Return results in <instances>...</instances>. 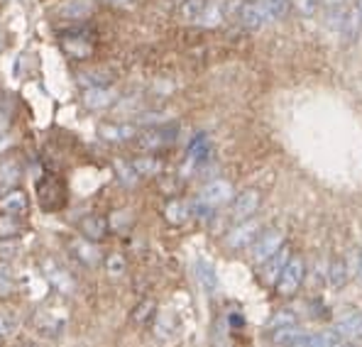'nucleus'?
Listing matches in <instances>:
<instances>
[{"label":"nucleus","instance_id":"5","mask_svg":"<svg viewBox=\"0 0 362 347\" xmlns=\"http://www.w3.org/2000/svg\"><path fill=\"white\" fill-rule=\"evenodd\" d=\"M259 203H262V194L257 189H245L240 194L233 196L230 201V218L233 223H240V220H247L257 213Z\"/></svg>","mask_w":362,"mask_h":347},{"label":"nucleus","instance_id":"17","mask_svg":"<svg viewBox=\"0 0 362 347\" xmlns=\"http://www.w3.org/2000/svg\"><path fill=\"white\" fill-rule=\"evenodd\" d=\"M98 135L103 137L105 142H125L132 140L137 135V130L132 125H110V122H103L98 127Z\"/></svg>","mask_w":362,"mask_h":347},{"label":"nucleus","instance_id":"2","mask_svg":"<svg viewBox=\"0 0 362 347\" xmlns=\"http://www.w3.org/2000/svg\"><path fill=\"white\" fill-rule=\"evenodd\" d=\"M303 279H306V261L299 254H291L289 261L284 264V269H281L279 279L274 281V291L281 298H291L301 289Z\"/></svg>","mask_w":362,"mask_h":347},{"label":"nucleus","instance_id":"30","mask_svg":"<svg viewBox=\"0 0 362 347\" xmlns=\"http://www.w3.org/2000/svg\"><path fill=\"white\" fill-rule=\"evenodd\" d=\"M47 274H49V281L59 289V293H66L69 289H71V276H69L62 266H54L49 261V264H47Z\"/></svg>","mask_w":362,"mask_h":347},{"label":"nucleus","instance_id":"7","mask_svg":"<svg viewBox=\"0 0 362 347\" xmlns=\"http://www.w3.org/2000/svg\"><path fill=\"white\" fill-rule=\"evenodd\" d=\"M259 233H262L259 223L252 220V218H247V220L235 223V228H233V230L228 233L226 245L230 249H243V247H247V245H252L255 237H257Z\"/></svg>","mask_w":362,"mask_h":347},{"label":"nucleus","instance_id":"31","mask_svg":"<svg viewBox=\"0 0 362 347\" xmlns=\"http://www.w3.org/2000/svg\"><path fill=\"white\" fill-rule=\"evenodd\" d=\"M362 323V313H358V316H350L345 318L343 323L335 325L333 333L338 335V338H345V335H355V330H358V325Z\"/></svg>","mask_w":362,"mask_h":347},{"label":"nucleus","instance_id":"29","mask_svg":"<svg viewBox=\"0 0 362 347\" xmlns=\"http://www.w3.org/2000/svg\"><path fill=\"white\" fill-rule=\"evenodd\" d=\"M157 316V303L152 301V298H145V301H140L135 306V311H132V320H135L137 325H145L147 320H152Z\"/></svg>","mask_w":362,"mask_h":347},{"label":"nucleus","instance_id":"9","mask_svg":"<svg viewBox=\"0 0 362 347\" xmlns=\"http://www.w3.org/2000/svg\"><path fill=\"white\" fill-rule=\"evenodd\" d=\"M30 208V201H28V194L20 189H10L0 196V213H5L8 218H18V216H25Z\"/></svg>","mask_w":362,"mask_h":347},{"label":"nucleus","instance_id":"11","mask_svg":"<svg viewBox=\"0 0 362 347\" xmlns=\"http://www.w3.org/2000/svg\"><path fill=\"white\" fill-rule=\"evenodd\" d=\"M211 5H213V0H179L177 15L184 20V23L201 25V20H204V15L209 13Z\"/></svg>","mask_w":362,"mask_h":347},{"label":"nucleus","instance_id":"41","mask_svg":"<svg viewBox=\"0 0 362 347\" xmlns=\"http://www.w3.org/2000/svg\"><path fill=\"white\" fill-rule=\"evenodd\" d=\"M18 347H37L35 343H23V345H18Z\"/></svg>","mask_w":362,"mask_h":347},{"label":"nucleus","instance_id":"20","mask_svg":"<svg viewBox=\"0 0 362 347\" xmlns=\"http://www.w3.org/2000/svg\"><path fill=\"white\" fill-rule=\"evenodd\" d=\"M93 13V5L88 0H69L66 5L59 10L62 18H69V20H83Z\"/></svg>","mask_w":362,"mask_h":347},{"label":"nucleus","instance_id":"27","mask_svg":"<svg viewBox=\"0 0 362 347\" xmlns=\"http://www.w3.org/2000/svg\"><path fill=\"white\" fill-rule=\"evenodd\" d=\"M113 167H115V172H118V179L127 186V189H132V186L140 181V176H137L135 167H132V162H125V159H115Z\"/></svg>","mask_w":362,"mask_h":347},{"label":"nucleus","instance_id":"15","mask_svg":"<svg viewBox=\"0 0 362 347\" xmlns=\"http://www.w3.org/2000/svg\"><path fill=\"white\" fill-rule=\"evenodd\" d=\"M78 228H81L83 240H88V242H100L108 235V220L100 216H86Z\"/></svg>","mask_w":362,"mask_h":347},{"label":"nucleus","instance_id":"28","mask_svg":"<svg viewBox=\"0 0 362 347\" xmlns=\"http://www.w3.org/2000/svg\"><path fill=\"white\" fill-rule=\"evenodd\" d=\"M338 340L340 338L333 333V330H331V333H316V335H308L306 333V338H303L296 347H333L335 343H338Z\"/></svg>","mask_w":362,"mask_h":347},{"label":"nucleus","instance_id":"25","mask_svg":"<svg viewBox=\"0 0 362 347\" xmlns=\"http://www.w3.org/2000/svg\"><path fill=\"white\" fill-rule=\"evenodd\" d=\"M103 264H105V274H108L110 279H120L127 271V261L120 252H110L108 257L103 259Z\"/></svg>","mask_w":362,"mask_h":347},{"label":"nucleus","instance_id":"8","mask_svg":"<svg viewBox=\"0 0 362 347\" xmlns=\"http://www.w3.org/2000/svg\"><path fill=\"white\" fill-rule=\"evenodd\" d=\"M291 257V249L286 247V245H281L279 249H276L274 254L267 259V261H262V269H259V276H262V281L267 286H274V281L279 279V274H281V269H284V264L289 261Z\"/></svg>","mask_w":362,"mask_h":347},{"label":"nucleus","instance_id":"42","mask_svg":"<svg viewBox=\"0 0 362 347\" xmlns=\"http://www.w3.org/2000/svg\"><path fill=\"white\" fill-rule=\"evenodd\" d=\"M108 3H130V0H108Z\"/></svg>","mask_w":362,"mask_h":347},{"label":"nucleus","instance_id":"39","mask_svg":"<svg viewBox=\"0 0 362 347\" xmlns=\"http://www.w3.org/2000/svg\"><path fill=\"white\" fill-rule=\"evenodd\" d=\"M355 335H358V338H362V323L358 325V330H355Z\"/></svg>","mask_w":362,"mask_h":347},{"label":"nucleus","instance_id":"36","mask_svg":"<svg viewBox=\"0 0 362 347\" xmlns=\"http://www.w3.org/2000/svg\"><path fill=\"white\" fill-rule=\"evenodd\" d=\"M358 281L362 284V252L358 254Z\"/></svg>","mask_w":362,"mask_h":347},{"label":"nucleus","instance_id":"26","mask_svg":"<svg viewBox=\"0 0 362 347\" xmlns=\"http://www.w3.org/2000/svg\"><path fill=\"white\" fill-rule=\"evenodd\" d=\"M132 167L140 179H147V176H157L162 172V164L157 162L154 157H140V159H132Z\"/></svg>","mask_w":362,"mask_h":347},{"label":"nucleus","instance_id":"19","mask_svg":"<svg viewBox=\"0 0 362 347\" xmlns=\"http://www.w3.org/2000/svg\"><path fill=\"white\" fill-rule=\"evenodd\" d=\"M110 81H113V76H110L108 71H103V69H90V71L76 73V83H81V86H86V88L110 86Z\"/></svg>","mask_w":362,"mask_h":347},{"label":"nucleus","instance_id":"33","mask_svg":"<svg viewBox=\"0 0 362 347\" xmlns=\"http://www.w3.org/2000/svg\"><path fill=\"white\" fill-rule=\"evenodd\" d=\"M189 154L194 157V162H204V159L209 157V140H206L204 135L194 137V142H191V147H189Z\"/></svg>","mask_w":362,"mask_h":347},{"label":"nucleus","instance_id":"37","mask_svg":"<svg viewBox=\"0 0 362 347\" xmlns=\"http://www.w3.org/2000/svg\"><path fill=\"white\" fill-rule=\"evenodd\" d=\"M333 347H355L353 343H335Z\"/></svg>","mask_w":362,"mask_h":347},{"label":"nucleus","instance_id":"22","mask_svg":"<svg viewBox=\"0 0 362 347\" xmlns=\"http://www.w3.org/2000/svg\"><path fill=\"white\" fill-rule=\"evenodd\" d=\"M259 8L264 10V15H267V20H281L286 18V13L291 10V0H257Z\"/></svg>","mask_w":362,"mask_h":347},{"label":"nucleus","instance_id":"3","mask_svg":"<svg viewBox=\"0 0 362 347\" xmlns=\"http://www.w3.org/2000/svg\"><path fill=\"white\" fill-rule=\"evenodd\" d=\"M177 132L179 127L174 125H159V127H150V130L140 132L137 135V149H142V152H159V149L169 147L174 140H177Z\"/></svg>","mask_w":362,"mask_h":347},{"label":"nucleus","instance_id":"23","mask_svg":"<svg viewBox=\"0 0 362 347\" xmlns=\"http://www.w3.org/2000/svg\"><path fill=\"white\" fill-rule=\"evenodd\" d=\"M18 325H20V318H18V311L8 306H0V338H10V335L18 333Z\"/></svg>","mask_w":362,"mask_h":347},{"label":"nucleus","instance_id":"16","mask_svg":"<svg viewBox=\"0 0 362 347\" xmlns=\"http://www.w3.org/2000/svg\"><path fill=\"white\" fill-rule=\"evenodd\" d=\"M303 338H306V333H303L299 325H284V328L272 330V335H269V340L276 347H296Z\"/></svg>","mask_w":362,"mask_h":347},{"label":"nucleus","instance_id":"13","mask_svg":"<svg viewBox=\"0 0 362 347\" xmlns=\"http://www.w3.org/2000/svg\"><path fill=\"white\" fill-rule=\"evenodd\" d=\"M37 194H40V199H42V206L49 208V211H52V199H54L57 208L64 203V191H62L59 181H57L54 176H47V179H42L40 184H37Z\"/></svg>","mask_w":362,"mask_h":347},{"label":"nucleus","instance_id":"12","mask_svg":"<svg viewBox=\"0 0 362 347\" xmlns=\"http://www.w3.org/2000/svg\"><path fill=\"white\" fill-rule=\"evenodd\" d=\"M115 90H110L108 86H98V88H86L83 90V105L88 110H105L115 103Z\"/></svg>","mask_w":362,"mask_h":347},{"label":"nucleus","instance_id":"38","mask_svg":"<svg viewBox=\"0 0 362 347\" xmlns=\"http://www.w3.org/2000/svg\"><path fill=\"white\" fill-rule=\"evenodd\" d=\"M3 49H5V37L0 35V52H3Z\"/></svg>","mask_w":362,"mask_h":347},{"label":"nucleus","instance_id":"14","mask_svg":"<svg viewBox=\"0 0 362 347\" xmlns=\"http://www.w3.org/2000/svg\"><path fill=\"white\" fill-rule=\"evenodd\" d=\"M62 47H64V52H66V54L78 57V59L88 57L90 49H93V47H90V42H88V37L81 35V32H66V35L62 37Z\"/></svg>","mask_w":362,"mask_h":347},{"label":"nucleus","instance_id":"6","mask_svg":"<svg viewBox=\"0 0 362 347\" xmlns=\"http://www.w3.org/2000/svg\"><path fill=\"white\" fill-rule=\"evenodd\" d=\"M233 196H235V189H233L230 181L216 179V181H211V184H206L204 189H201L199 201H204L206 206H211L213 211H216V208H221V206H226V203H230Z\"/></svg>","mask_w":362,"mask_h":347},{"label":"nucleus","instance_id":"24","mask_svg":"<svg viewBox=\"0 0 362 347\" xmlns=\"http://www.w3.org/2000/svg\"><path fill=\"white\" fill-rule=\"evenodd\" d=\"M196 274H199V281L204 284V289H206V291H216L218 276H216V269H213L211 261H206V259H199V261H196Z\"/></svg>","mask_w":362,"mask_h":347},{"label":"nucleus","instance_id":"18","mask_svg":"<svg viewBox=\"0 0 362 347\" xmlns=\"http://www.w3.org/2000/svg\"><path fill=\"white\" fill-rule=\"evenodd\" d=\"M164 218H167L169 225H184L191 218V203L179 201V199L169 201L167 208H164Z\"/></svg>","mask_w":362,"mask_h":347},{"label":"nucleus","instance_id":"21","mask_svg":"<svg viewBox=\"0 0 362 347\" xmlns=\"http://www.w3.org/2000/svg\"><path fill=\"white\" fill-rule=\"evenodd\" d=\"M348 261L343 257H335L331 261V269H328V281H331L333 289H343L345 284H348Z\"/></svg>","mask_w":362,"mask_h":347},{"label":"nucleus","instance_id":"35","mask_svg":"<svg viewBox=\"0 0 362 347\" xmlns=\"http://www.w3.org/2000/svg\"><path fill=\"white\" fill-rule=\"evenodd\" d=\"M18 233V225H8V223H0V237H13Z\"/></svg>","mask_w":362,"mask_h":347},{"label":"nucleus","instance_id":"1","mask_svg":"<svg viewBox=\"0 0 362 347\" xmlns=\"http://www.w3.org/2000/svg\"><path fill=\"white\" fill-rule=\"evenodd\" d=\"M69 308L64 303H45L35 313V330L42 338H59L66 328Z\"/></svg>","mask_w":362,"mask_h":347},{"label":"nucleus","instance_id":"32","mask_svg":"<svg viewBox=\"0 0 362 347\" xmlns=\"http://www.w3.org/2000/svg\"><path fill=\"white\" fill-rule=\"evenodd\" d=\"M284 325H296V313L294 311H276L274 316L269 318L267 328L276 330V328H284Z\"/></svg>","mask_w":362,"mask_h":347},{"label":"nucleus","instance_id":"34","mask_svg":"<svg viewBox=\"0 0 362 347\" xmlns=\"http://www.w3.org/2000/svg\"><path fill=\"white\" fill-rule=\"evenodd\" d=\"M296 8L301 10L303 15H313L318 8H321V0H296Z\"/></svg>","mask_w":362,"mask_h":347},{"label":"nucleus","instance_id":"4","mask_svg":"<svg viewBox=\"0 0 362 347\" xmlns=\"http://www.w3.org/2000/svg\"><path fill=\"white\" fill-rule=\"evenodd\" d=\"M281 245H284V230H279V228L262 230L255 237L252 249H250V259H252V264H262V261H267Z\"/></svg>","mask_w":362,"mask_h":347},{"label":"nucleus","instance_id":"40","mask_svg":"<svg viewBox=\"0 0 362 347\" xmlns=\"http://www.w3.org/2000/svg\"><path fill=\"white\" fill-rule=\"evenodd\" d=\"M355 8H358V13H360V18H362V0H358V5H355Z\"/></svg>","mask_w":362,"mask_h":347},{"label":"nucleus","instance_id":"10","mask_svg":"<svg viewBox=\"0 0 362 347\" xmlns=\"http://www.w3.org/2000/svg\"><path fill=\"white\" fill-rule=\"evenodd\" d=\"M69 252H71V257L76 261H81L83 266H95L100 261V252L98 247H95V242H88V240L83 237H74L69 240Z\"/></svg>","mask_w":362,"mask_h":347}]
</instances>
